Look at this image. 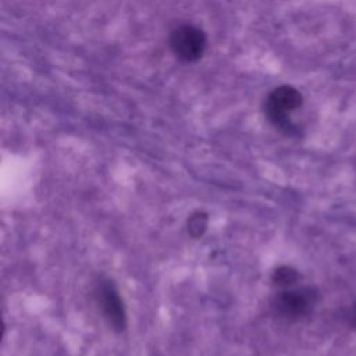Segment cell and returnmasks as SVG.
<instances>
[{
  "mask_svg": "<svg viewBox=\"0 0 356 356\" xmlns=\"http://www.w3.org/2000/svg\"><path fill=\"white\" fill-rule=\"evenodd\" d=\"M207 227V217L203 213L193 214L188 221V229L193 236H199L204 232Z\"/></svg>",
  "mask_w": 356,
  "mask_h": 356,
  "instance_id": "6",
  "label": "cell"
},
{
  "mask_svg": "<svg viewBox=\"0 0 356 356\" xmlns=\"http://www.w3.org/2000/svg\"><path fill=\"white\" fill-rule=\"evenodd\" d=\"M170 46L178 58L195 61L200 58L204 51L206 36L193 25H179L171 32Z\"/></svg>",
  "mask_w": 356,
  "mask_h": 356,
  "instance_id": "3",
  "label": "cell"
},
{
  "mask_svg": "<svg viewBox=\"0 0 356 356\" xmlns=\"http://www.w3.org/2000/svg\"><path fill=\"white\" fill-rule=\"evenodd\" d=\"M303 103V97L293 86H278L266 99L264 113L268 121L285 134H296L289 113L298 110Z\"/></svg>",
  "mask_w": 356,
  "mask_h": 356,
  "instance_id": "1",
  "label": "cell"
},
{
  "mask_svg": "<svg viewBox=\"0 0 356 356\" xmlns=\"http://www.w3.org/2000/svg\"><path fill=\"white\" fill-rule=\"evenodd\" d=\"M317 300V292L313 288L285 289L273 300L274 312L284 318H299L310 313Z\"/></svg>",
  "mask_w": 356,
  "mask_h": 356,
  "instance_id": "2",
  "label": "cell"
},
{
  "mask_svg": "<svg viewBox=\"0 0 356 356\" xmlns=\"http://www.w3.org/2000/svg\"><path fill=\"white\" fill-rule=\"evenodd\" d=\"M299 280V274L296 270L288 266H282L275 270L273 275V281L278 286H291Z\"/></svg>",
  "mask_w": 356,
  "mask_h": 356,
  "instance_id": "5",
  "label": "cell"
},
{
  "mask_svg": "<svg viewBox=\"0 0 356 356\" xmlns=\"http://www.w3.org/2000/svg\"><path fill=\"white\" fill-rule=\"evenodd\" d=\"M350 320H352V324L356 327V305L350 310Z\"/></svg>",
  "mask_w": 356,
  "mask_h": 356,
  "instance_id": "7",
  "label": "cell"
},
{
  "mask_svg": "<svg viewBox=\"0 0 356 356\" xmlns=\"http://www.w3.org/2000/svg\"><path fill=\"white\" fill-rule=\"evenodd\" d=\"M97 300L100 309L114 330L125 328V310L121 302V298L111 282H102L97 289Z\"/></svg>",
  "mask_w": 356,
  "mask_h": 356,
  "instance_id": "4",
  "label": "cell"
}]
</instances>
